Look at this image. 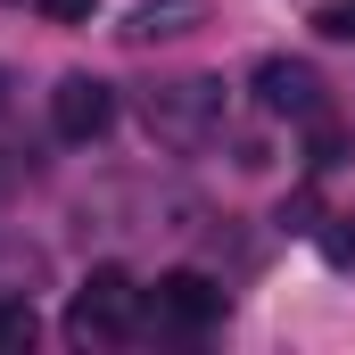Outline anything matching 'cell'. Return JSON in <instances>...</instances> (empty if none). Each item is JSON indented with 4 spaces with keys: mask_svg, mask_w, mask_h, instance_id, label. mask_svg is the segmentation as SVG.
Listing matches in <instances>:
<instances>
[{
    "mask_svg": "<svg viewBox=\"0 0 355 355\" xmlns=\"http://www.w3.org/2000/svg\"><path fill=\"white\" fill-rule=\"evenodd\" d=\"M132 314H141V289H132V272L124 265H99L83 281V289H75V306H67V331H75V339H124V331H132Z\"/></svg>",
    "mask_w": 355,
    "mask_h": 355,
    "instance_id": "6da1fadb",
    "label": "cell"
},
{
    "mask_svg": "<svg viewBox=\"0 0 355 355\" xmlns=\"http://www.w3.org/2000/svg\"><path fill=\"white\" fill-rule=\"evenodd\" d=\"M257 107L265 116H289V124H314L322 116V75L306 58H265L257 67Z\"/></svg>",
    "mask_w": 355,
    "mask_h": 355,
    "instance_id": "7a4b0ae2",
    "label": "cell"
},
{
    "mask_svg": "<svg viewBox=\"0 0 355 355\" xmlns=\"http://www.w3.org/2000/svg\"><path fill=\"white\" fill-rule=\"evenodd\" d=\"M50 124H58V141H99L116 124V91L99 83V75H67V83L50 91Z\"/></svg>",
    "mask_w": 355,
    "mask_h": 355,
    "instance_id": "3957f363",
    "label": "cell"
},
{
    "mask_svg": "<svg viewBox=\"0 0 355 355\" xmlns=\"http://www.w3.org/2000/svg\"><path fill=\"white\" fill-rule=\"evenodd\" d=\"M149 314L174 322V331H207V322H223V289H215L207 272H166V281L149 289Z\"/></svg>",
    "mask_w": 355,
    "mask_h": 355,
    "instance_id": "277c9868",
    "label": "cell"
},
{
    "mask_svg": "<svg viewBox=\"0 0 355 355\" xmlns=\"http://www.w3.org/2000/svg\"><path fill=\"white\" fill-rule=\"evenodd\" d=\"M215 107H223V91H215V83H174V91L149 99V124H157V132H198Z\"/></svg>",
    "mask_w": 355,
    "mask_h": 355,
    "instance_id": "5b68a950",
    "label": "cell"
},
{
    "mask_svg": "<svg viewBox=\"0 0 355 355\" xmlns=\"http://www.w3.org/2000/svg\"><path fill=\"white\" fill-rule=\"evenodd\" d=\"M182 25H190V8H141L124 33H132V42H157V33H182Z\"/></svg>",
    "mask_w": 355,
    "mask_h": 355,
    "instance_id": "8992f818",
    "label": "cell"
},
{
    "mask_svg": "<svg viewBox=\"0 0 355 355\" xmlns=\"http://www.w3.org/2000/svg\"><path fill=\"white\" fill-rule=\"evenodd\" d=\"M314 33L322 42H355V0H322L314 8Z\"/></svg>",
    "mask_w": 355,
    "mask_h": 355,
    "instance_id": "52a82bcc",
    "label": "cell"
},
{
    "mask_svg": "<svg viewBox=\"0 0 355 355\" xmlns=\"http://www.w3.org/2000/svg\"><path fill=\"white\" fill-rule=\"evenodd\" d=\"M8 347H33V306H0V355Z\"/></svg>",
    "mask_w": 355,
    "mask_h": 355,
    "instance_id": "ba28073f",
    "label": "cell"
},
{
    "mask_svg": "<svg viewBox=\"0 0 355 355\" xmlns=\"http://www.w3.org/2000/svg\"><path fill=\"white\" fill-rule=\"evenodd\" d=\"M42 17H58V25H83V17H91V0H42Z\"/></svg>",
    "mask_w": 355,
    "mask_h": 355,
    "instance_id": "9c48e42d",
    "label": "cell"
}]
</instances>
